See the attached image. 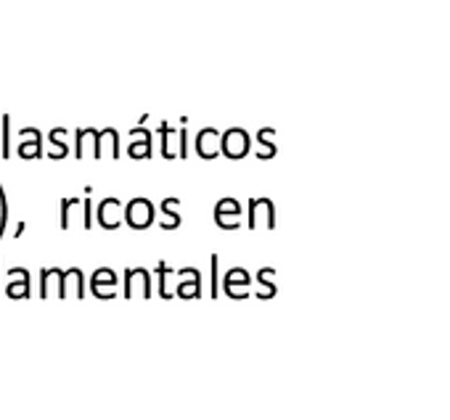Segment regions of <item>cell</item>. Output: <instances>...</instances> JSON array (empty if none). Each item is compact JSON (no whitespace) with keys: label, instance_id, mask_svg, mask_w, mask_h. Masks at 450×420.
Returning <instances> with one entry per match:
<instances>
[{"label":"cell","instance_id":"1","mask_svg":"<svg viewBox=\"0 0 450 420\" xmlns=\"http://www.w3.org/2000/svg\"><path fill=\"white\" fill-rule=\"evenodd\" d=\"M122 222H127L133 230H144L154 222V204L149 198H133L122 209Z\"/></svg>","mask_w":450,"mask_h":420},{"label":"cell","instance_id":"2","mask_svg":"<svg viewBox=\"0 0 450 420\" xmlns=\"http://www.w3.org/2000/svg\"><path fill=\"white\" fill-rule=\"evenodd\" d=\"M220 153H225L228 159H244L249 153V135L239 127L223 133L220 135Z\"/></svg>","mask_w":450,"mask_h":420},{"label":"cell","instance_id":"3","mask_svg":"<svg viewBox=\"0 0 450 420\" xmlns=\"http://www.w3.org/2000/svg\"><path fill=\"white\" fill-rule=\"evenodd\" d=\"M260 225L268 230L276 227V209H273L270 198H252L249 201V230H257Z\"/></svg>","mask_w":450,"mask_h":420},{"label":"cell","instance_id":"4","mask_svg":"<svg viewBox=\"0 0 450 420\" xmlns=\"http://www.w3.org/2000/svg\"><path fill=\"white\" fill-rule=\"evenodd\" d=\"M241 212L244 209L236 198H223L215 206V222L225 230H236V227H241Z\"/></svg>","mask_w":450,"mask_h":420},{"label":"cell","instance_id":"5","mask_svg":"<svg viewBox=\"0 0 450 420\" xmlns=\"http://www.w3.org/2000/svg\"><path fill=\"white\" fill-rule=\"evenodd\" d=\"M138 283H141V296H144V299H151V272L146 267L125 270V291H122V296L130 299Z\"/></svg>","mask_w":450,"mask_h":420},{"label":"cell","instance_id":"6","mask_svg":"<svg viewBox=\"0 0 450 420\" xmlns=\"http://www.w3.org/2000/svg\"><path fill=\"white\" fill-rule=\"evenodd\" d=\"M99 222L104 230H117L122 225V201L119 198H104L99 204Z\"/></svg>","mask_w":450,"mask_h":420},{"label":"cell","instance_id":"7","mask_svg":"<svg viewBox=\"0 0 450 420\" xmlns=\"http://www.w3.org/2000/svg\"><path fill=\"white\" fill-rule=\"evenodd\" d=\"M21 143H19V156L21 159H40L43 156V138H40V130H35V127H24L21 130Z\"/></svg>","mask_w":450,"mask_h":420},{"label":"cell","instance_id":"8","mask_svg":"<svg viewBox=\"0 0 450 420\" xmlns=\"http://www.w3.org/2000/svg\"><path fill=\"white\" fill-rule=\"evenodd\" d=\"M196 153L201 159H215L220 153V133L215 127H204L196 135Z\"/></svg>","mask_w":450,"mask_h":420},{"label":"cell","instance_id":"9","mask_svg":"<svg viewBox=\"0 0 450 420\" xmlns=\"http://www.w3.org/2000/svg\"><path fill=\"white\" fill-rule=\"evenodd\" d=\"M6 294L11 299H24L29 296V272L24 267H14L9 270V286H6Z\"/></svg>","mask_w":450,"mask_h":420},{"label":"cell","instance_id":"10","mask_svg":"<svg viewBox=\"0 0 450 420\" xmlns=\"http://www.w3.org/2000/svg\"><path fill=\"white\" fill-rule=\"evenodd\" d=\"M130 138H141L138 143H133L130 148H127V153H130V159H149L151 156V133L146 130V127H138L135 125L133 130H130Z\"/></svg>","mask_w":450,"mask_h":420},{"label":"cell","instance_id":"11","mask_svg":"<svg viewBox=\"0 0 450 420\" xmlns=\"http://www.w3.org/2000/svg\"><path fill=\"white\" fill-rule=\"evenodd\" d=\"M66 294H74L77 299L85 296V280H82V270L72 267L61 272V299H66Z\"/></svg>","mask_w":450,"mask_h":420},{"label":"cell","instance_id":"12","mask_svg":"<svg viewBox=\"0 0 450 420\" xmlns=\"http://www.w3.org/2000/svg\"><path fill=\"white\" fill-rule=\"evenodd\" d=\"M61 272L64 270H59V267H45L43 272H40V296L43 299H48V294H51V288L56 286V296L61 299Z\"/></svg>","mask_w":450,"mask_h":420},{"label":"cell","instance_id":"13","mask_svg":"<svg viewBox=\"0 0 450 420\" xmlns=\"http://www.w3.org/2000/svg\"><path fill=\"white\" fill-rule=\"evenodd\" d=\"M114 288L117 286V272L114 270H109V267H101L93 272V277H90V288Z\"/></svg>","mask_w":450,"mask_h":420},{"label":"cell","instance_id":"14","mask_svg":"<svg viewBox=\"0 0 450 420\" xmlns=\"http://www.w3.org/2000/svg\"><path fill=\"white\" fill-rule=\"evenodd\" d=\"M273 135H276V130H273V127H262V130H260V135H257V140H260V145L265 148V151L257 153V159H273V156H276Z\"/></svg>","mask_w":450,"mask_h":420},{"label":"cell","instance_id":"15","mask_svg":"<svg viewBox=\"0 0 450 420\" xmlns=\"http://www.w3.org/2000/svg\"><path fill=\"white\" fill-rule=\"evenodd\" d=\"M178 296L180 299H194L201 296V272H196L194 277H189L186 283H178Z\"/></svg>","mask_w":450,"mask_h":420},{"label":"cell","instance_id":"16","mask_svg":"<svg viewBox=\"0 0 450 420\" xmlns=\"http://www.w3.org/2000/svg\"><path fill=\"white\" fill-rule=\"evenodd\" d=\"M156 133L162 135V156L164 159H175V148H172V138H175V127L162 122L156 127Z\"/></svg>","mask_w":450,"mask_h":420},{"label":"cell","instance_id":"17","mask_svg":"<svg viewBox=\"0 0 450 420\" xmlns=\"http://www.w3.org/2000/svg\"><path fill=\"white\" fill-rule=\"evenodd\" d=\"M178 204H180L178 198H164V201H162V212L170 217L167 222H159V227H162V230H175V227H180V217L175 215V209H172V206H178Z\"/></svg>","mask_w":450,"mask_h":420},{"label":"cell","instance_id":"18","mask_svg":"<svg viewBox=\"0 0 450 420\" xmlns=\"http://www.w3.org/2000/svg\"><path fill=\"white\" fill-rule=\"evenodd\" d=\"M66 133L64 127H56V130H51V135H48V140H51V145H56L54 151H51V159H64L66 153H69V145L61 143V135Z\"/></svg>","mask_w":450,"mask_h":420},{"label":"cell","instance_id":"19","mask_svg":"<svg viewBox=\"0 0 450 420\" xmlns=\"http://www.w3.org/2000/svg\"><path fill=\"white\" fill-rule=\"evenodd\" d=\"M236 283H239V286H246V283H249V275H246V270L234 267L231 272H228V277H225V283H223L225 294H228V291H234Z\"/></svg>","mask_w":450,"mask_h":420},{"label":"cell","instance_id":"20","mask_svg":"<svg viewBox=\"0 0 450 420\" xmlns=\"http://www.w3.org/2000/svg\"><path fill=\"white\" fill-rule=\"evenodd\" d=\"M273 272H276L273 267H265V270H260V275H257V280H260V286H262V294H257V296H262V299H273V296L279 294V288L268 280Z\"/></svg>","mask_w":450,"mask_h":420},{"label":"cell","instance_id":"21","mask_svg":"<svg viewBox=\"0 0 450 420\" xmlns=\"http://www.w3.org/2000/svg\"><path fill=\"white\" fill-rule=\"evenodd\" d=\"M6 225H9V198H6V188L0 185V241L6 238Z\"/></svg>","mask_w":450,"mask_h":420},{"label":"cell","instance_id":"22","mask_svg":"<svg viewBox=\"0 0 450 420\" xmlns=\"http://www.w3.org/2000/svg\"><path fill=\"white\" fill-rule=\"evenodd\" d=\"M170 272L172 270L167 267V265H164V262H159V265H156V275H159V296H162V299H170V291H167V277H170Z\"/></svg>","mask_w":450,"mask_h":420},{"label":"cell","instance_id":"23","mask_svg":"<svg viewBox=\"0 0 450 420\" xmlns=\"http://www.w3.org/2000/svg\"><path fill=\"white\" fill-rule=\"evenodd\" d=\"M0 151H3V159L11 156V116L3 114V143H0Z\"/></svg>","mask_w":450,"mask_h":420},{"label":"cell","instance_id":"24","mask_svg":"<svg viewBox=\"0 0 450 420\" xmlns=\"http://www.w3.org/2000/svg\"><path fill=\"white\" fill-rule=\"evenodd\" d=\"M80 204V198H61V230H69V206Z\"/></svg>","mask_w":450,"mask_h":420},{"label":"cell","instance_id":"25","mask_svg":"<svg viewBox=\"0 0 450 420\" xmlns=\"http://www.w3.org/2000/svg\"><path fill=\"white\" fill-rule=\"evenodd\" d=\"M93 133V127H82V130H77L74 133V138H77V143H74V156L77 159H82V143H85V138Z\"/></svg>","mask_w":450,"mask_h":420},{"label":"cell","instance_id":"26","mask_svg":"<svg viewBox=\"0 0 450 420\" xmlns=\"http://www.w3.org/2000/svg\"><path fill=\"white\" fill-rule=\"evenodd\" d=\"M178 153H175V156H178V159H186V156H189V133H186V130H180L178 133Z\"/></svg>","mask_w":450,"mask_h":420},{"label":"cell","instance_id":"27","mask_svg":"<svg viewBox=\"0 0 450 420\" xmlns=\"http://www.w3.org/2000/svg\"><path fill=\"white\" fill-rule=\"evenodd\" d=\"M212 296L217 299V254H212Z\"/></svg>","mask_w":450,"mask_h":420},{"label":"cell","instance_id":"28","mask_svg":"<svg viewBox=\"0 0 450 420\" xmlns=\"http://www.w3.org/2000/svg\"><path fill=\"white\" fill-rule=\"evenodd\" d=\"M82 206H85V230H90V222H93V215H90V209H93V204H90V196L82 201Z\"/></svg>","mask_w":450,"mask_h":420},{"label":"cell","instance_id":"29","mask_svg":"<svg viewBox=\"0 0 450 420\" xmlns=\"http://www.w3.org/2000/svg\"><path fill=\"white\" fill-rule=\"evenodd\" d=\"M93 294L99 296V299H114V288H93Z\"/></svg>","mask_w":450,"mask_h":420}]
</instances>
